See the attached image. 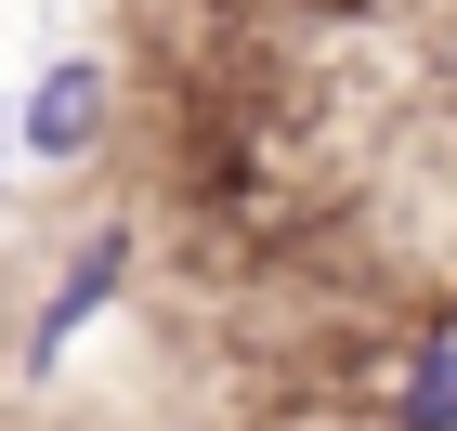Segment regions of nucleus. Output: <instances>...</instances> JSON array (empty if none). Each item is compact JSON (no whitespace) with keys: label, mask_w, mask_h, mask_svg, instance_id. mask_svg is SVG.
I'll list each match as a JSON object with an SVG mask.
<instances>
[{"label":"nucleus","mask_w":457,"mask_h":431,"mask_svg":"<svg viewBox=\"0 0 457 431\" xmlns=\"http://www.w3.org/2000/svg\"><path fill=\"white\" fill-rule=\"evenodd\" d=\"M92 131H105V66H53L27 105V157H79Z\"/></svg>","instance_id":"1"},{"label":"nucleus","mask_w":457,"mask_h":431,"mask_svg":"<svg viewBox=\"0 0 457 431\" xmlns=\"http://www.w3.org/2000/svg\"><path fill=\"white\" fill-rule=\"evenodd\" d=\"M118 261H131V249H118V236H92V249H79V275L53 287V314H39V366L66 353V340H79V327H92V314H105V287H118Z\"/></svg>","instance_id":"2"},{"label":"nucleus","mask_w":457,"mask_h":431,"mask_svg":"<svg viewBox=\"0 0 457 431\" xmlns=\"http://www.w3.org/2000/svg\"><path fill=\"white\" fill-rule=\"evenodd\" d=\"M392 419H405V431H457V327L431 340L419 366H405V393H392Z\"/></svg>","instance_id":"3"}]
</instances>
